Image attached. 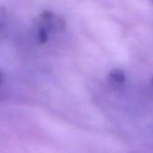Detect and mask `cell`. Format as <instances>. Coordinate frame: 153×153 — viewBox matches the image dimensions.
Segmentation results:
<instances>
[{
	"instance_id": "1",
	"label": "cell",
	"mask_w": 153,
	"mask_h": 153,
	"mask_svg": "<svg viewBox=\"0 0 153 153\" xmlns=\"http://www.w3.org/2000/svg\"><path fill=\"white\" fill-rule=\"evenodd\" d=\"M41 20L42 23V26H44L48 31L52 32H63L66 28L65 20L58 15L54 13L45 10L41 15Z\"/></svg>"
},
{
	"instance_id": "2",
	"label": "cell",
	"mask_w": 153,
	"mask_h": 153,
	"mask_svg": "<svg viewBox=\"0 0 153 153\" xmlns=\"http://www.w3.org/2000/svg\"><path fill=\"white\" fill-rule=\"evenodd\" d=\"M108 79L110 83L114 87H121L125 82V74L122 69L119 68H114L109 72Z\"/></svg>"
},
{
	"instance_id": "3",
	"label": "cell",
	"mask_w": 153,
	"mask_h": 153,
	"mask_svg": "<svg viewBox=\"0 0 153 153\" xmlns=\"http://www.w3.org/2000/svg\"><path fill=\"white\" fill-rule=\"evenodd\" d=\"M38 40L41 43H45L48 40V30L42 25L38 30Z\"/></svg>"
},
{
	"instance_id": "4",
	"label": "cell",
	"mask_w": 153,
	"mask_h": 153,
	"mask_svg": "<svg viewBox=\"0 0 153 153\" xmlns=\"http://www.w3.org/2000/svg\"><path fill=\"white\" fill-rule=\"evenodd\" d=\"M3 81H4V75L0 72V85L3 83Z\"/></svg>"
},
{
	"instance_id": "5",
	"label": "cell",
	"mask_w": 153,
	"mask_h": 153,
	"mask_svg": "<svg viewBox=\"0 0 153 153\" xmlns=\"http://www.w3.org/2000/svg\"><path fill=\"white\" fill-rule=\"evenodd\" d=\"M151 83H152V85H153V78H152V79H151Z\"/></svg>"
}]
</instances>
